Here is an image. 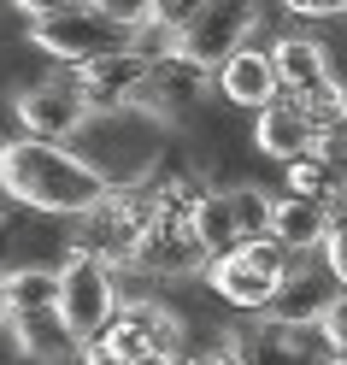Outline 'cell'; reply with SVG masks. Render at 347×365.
I'll list each match as a JSON object with an SVG mask.
<instances>
[{
    "label": "cell",
    "instance_id": "83f0119b",
    "mask_svg": "<svg viewBox=\"0 0 347 365\" xmlns=\"http://www.w3.org/2000/svg\"><path fill=\"white\" fill-rule=\"evenodd\" d=\"M323 365H347V354H330V359H323Z\"/></svg>",
    "mask_w": 347,
    "mask_h": 365
},
{
    "label": "cell",
    "instance_id": "f1b7e54d",
    "mask_svg": "<svg viewBox=\"0 0 347 365\" xmlns=\"http://www.w3.org/2000/svg\"><path fill=\"white\" fill-rule=\"evenodd\" d=\"M0 324H6V294H0Z\"/></svg>",
    "mask_w": 347,
    "mask_h": 365
},
{
    "label": "cell",
    "instance_id": "7a4b0ae2",
    "mask_svg": "<svg viewBox=\"0 0 347 365\" xmlns=\"http://www.w3.org/2000/svg\"><path fill=\"white\" fill-rule=\"evenodd\" d=\"M30 30L24 41L36 53L59 59L65 71H83L95 59L130 53V24L142 6H100V0H65V6H24Z\"/></svg>",
    "mask_w": 347,
    "mask_h": 365
},
{
    "label": "cell",
    "instance_id": "44dd1931",
    "mask_svg": "<svg viewBox=\"0 0 347 365\" xmlns=\"http://www.w3.org/2000/svg\"><path fill=\"white\" fill-rule=\"evenodd\" d=\"M229 200V224H236V242H265L271 236V207H276V195L259 189V182H236V189H224Z\"/></svg>",
    "mask_w": 347,
    "mask_h": 365
},
{
    "label": "cell",
    "instance_id": "52a82bcc",
    "mask_svg": "<svg viewBox=\"0 0 347 365\" xmlns=\"http://www.w3.org/2000/svg\"><path fill=\"white\" fill-rule=\"evenodd\" d=\"M259 6H242V0H206L182 18L177 30V59L200 65V71H218L224 59H236L242 48H253V30H259Z\"/></svg>",
    "mask_w": 347,
    "mask_h": 365
},
{
    "label": "cell",
    "instance_id": "3957f363",
    "mask_svg": "<svg viewBox=\"0 0 347 365\" xmlns=\"http://www.w3.org/2000/svg\"><path fill=\"white\" fill-rule=\"evenodd\" d=\"M165 135H171V124L147 118V112H106V118L83 124L71 153L106 182V189H135V182H147L159 171Z\"/></svg>",
    "mask_w": 347,
    "mask_h": 365
},
{
    "label": "cell",
    "instance_id": "ac0fdd59",
    "mask_svg": "<svg viewBox=\"0 0 347 365\" xmlns=\"http://www.w3.org/2000/svg\"><path fill=\"white\" fill-rule=\"evenodd\" d=\"M12 336H18V348H24L36 365H71L83 354V341L71 336V324L48 307V312H24V318H6Z\"/></svg>",
    "mask_w": 347,
    "mask_h": 365
},
{
    "label": "cell",
    "instance_id": "7402d4cb",
    "mask_svg": "<svg viewBox=\"0 0 347 365\" xmlns=\"http://www.w3.org/2000/svg\"><path fill=\"white\" fill-rule=\"evenodd\" d=\"M312 165L330 177V189L347 200V124L341 130H323L318 142H312Z\"/></svg>",
    "mask_w": 347,
    "mask_h": 365
},
{
    "label": "cell",
    "instance_id": "484cf974",
    "mask_svg": "<svg viewBox=\"0 0 347 365\" xmlns=\"http://www.w3.org/2000/svg\"><path fill=\"white\" fill-rule=\"evenodd\" d=\"M177 365H236L224 348H206V354H177Z\"/></svg>",
    "mask_w": 347,
    "mask_h": 365
},
{
    "label": "cell",
    "instance_id": "5bb4252c",
    "mask_svg": "<svg viewBox=\"0 0 347 365\" xmlns=\"http://www.w3.org/2000/svg\"><path fill=\"white\" fill-rule=\"evenodd\" d=\"M265 53H271L276 95H283V101H306L312 88H323V83L336 77V65H330V41H318V36H276Z\"/></svg>",
    "mask_w": 347,
    "mask_h": 365
},
{
    "label": "cell",
    "instance_id": "8fae6325",
    "mask_svg": "<svg viewBox=\"0 0 347 365\" xmlns=\"http://www.w3.org/2000/svg\"><path fill=\"white\" fill-rule=\"evenodd\" d=\"M124 271H142V277H200L206 254L200 242L189 236V218H171V212H153V224L142 230L135 254Z\"/></svg>",
    "mask_w": 347,
    "mask_h": 365
},
{
    "label": "cell",
    "instance_id": "9a60e30c",
    "mask_svg": "<svg viewBox=\"0 0 347 365\" xmlns=\"http://www.w3.org/2000/svg\"><path fill=\"white\" fill-rule=\"evenodd\" d=\"M318 142V130L306 124V112H300L294 101L276 95L265 112H253V148H259L265 159H276V165H294V159H306Z\"/></svg>",
    "mask_w": 347,
    "mask_h": 365
},
{
    "label": "cell",
    "instance_id": "6da1fadb",
    "mask_svg": "<svg viewBox=\"0 0 347 365\" xmlns=\"http://www.w3.org/2000/svg\"><path fill=\"white\" fill-rule=\"evenodd\" d=\"M0 195L30 212H48V218H83L106 195V182L71 148L12 135V142H0Z\"/></svg>",
    "mask_w": 347,
    "mask_h": 365
},
{
    "label": "cell",
    "instance_id": "cb8c5ba5",
    "mask_svg": "<svg viewBox=\"0 0 347 365\" xmlns=\"http://www.w3.org/2000/svg\"><path fill=\"white\" fill-rule=\"evenodd\" d=\"M318 341H323L330 354H347V289L336 294V307L323 312V324H318Z\"/></svg>",
    "mask_w": 347,
    "mask_h": 365
},
{
    "label": "cell",
    "instance_id": "9c48e42d",
    "mask_svg": "<svg viewBox=\"0 0 347 365\" xmlns=\"http://www.w3.org/2000/svg\"><path fill=\"white\" fill-rule=\"evenodd\" d=\"M12 118H18V135H30V142H53V148H71L83 124H88V106L77 95L71 71L59 77H41V83H24L12 95Z\"/></svg>",
    "mask_w": 347,
    "mask_h": 365
},
{
    "label": "cell",
    "instance_id": "30bf717a",
    "mask_svg": "<svg viewBox=\"0 0 347 365\" xmlns=\"http://www.w3.org/2000/svg\"><path fill=\"white\" fill-rule=\"evenodd\" d=\"M77 95L88 106V118H106V112H147L153 118V65L135 59V53H112L71 71Z\"/></svg>",
    "mask_w": 347,
    "mask_h": 365
},
{
    "label": "cell",
    "instance_id": "ffe728a7",
    "mask_svg": "<svg viewBox=\"0 0 347 365\" xmlns=\"http://www.w3.org/2000/svg\"><path fill=\"white\" fill-rule=\"evenodd\" d=\"M189 236L200 242V254L206 259H224V254H236V224H229V200H224V189H206L200 200H195V212H189Z\"/></svg>",
    "mask_w": 347,
    "mask_h": 365
},
{
    "label": "cell",
    "instance_id": "4fadbf2b",
    "mask_svg": "<svg viewBox=\"0 0 347 365\" xmlns=\"http://www.w3.org/2000/svg\"><path fill=\"white\" fill-rule=\"evenodd\" d=\"M224 354L236 365H323L330 348L318 341V330H283V324H247L224 341Z\"/></svg>",
    "mask_w": 347,
    "mask_h": 365
},
{
    "label": "cell",
    "instance_id": "7c38bea8",
    "mask_svg": "<svg viewBox=\"0 0 347 365\" xmlns=\"http://www.w3.org/2000/svg\"><path fill=\"white\" fill-rule=\"evenodd\" d=\"M336 277L323 265H312V259H294V271L283 283H276V294H271V307H265V324H283V330H318L323 324V312L336 307Z\"/></svg>",
    "mask_w": 347,
    "mask_h": 365
},
{
    "label": "cell",
    "instance_id": "2e32d148",
    "mask_svg": "<svg viewBox=\"0 0 347 365\" xmlns=\"http://www.w3.org/2000/svg\"><path fill=\"white\" fill-rule=\"evenodd\" d=\"M212 95H224L229 106L242 112H265L276 101V71H271V53L265 48H242L236 59H224L212 71Z\"/></svg>",
    "mask_w": 347,
    "mask_h": 365
},
{
    "label": "cell",
    "instance_id": "d6986e66",
    "mask_svg": "<svg viewBox=\"0 0 347 365\" xmlns=\"http://www.w3.org/2000/svg\"><path fill=\"white\" fill-rule=\"evenodd\" d=\"M0 294H6V318H24V312H48L59 301V271L53 265H12L0 271Z\"/></svg>",
    "mask_w": 347,
    "mask_h": 365
},
{
    "label": "cell",
    "instance_id": "8992f818",
    "mask_svg": "<svg viewBox=\"0 0 347 365\" xmlns=\"http://www.w3.org/2000/svg\"><path fill=\"white\" fill-rule=\"evenodd\" d=\"M289 271H294V259L265 236V242H247V247H236V254H224V259H206L200 277H206V289H212L224 307L265 312L271 294H276V283H283Z\"/></svg>",
    "mask_w": 347,
    "mask_h": 365
},
{
    "label": "cell",
    "instance_id": "d4e9b609",
    "mask_svg": "<svg viewBox=\"0 0 347 365\" xmlns=\"http://www.w3.org/2000/svg\"><path fill=\"white\" fill-rule=\"evenodd\" d=\"M294 18H347V0H289Z\"/></svg>",
    "mask_w": 347,
    "mask_h": 365
},
{
    "label": "cell",
    "instance_id": "e0dca14e",
    "mask_svg": "<svg viewBox=\"0 0 347 365\" xmlns=\"http://www.w3.org/2000/svg\"><path fill=\"white\" fill-rule=\"evenodd\" d=\"M323 230H330V207L276 195V207H271V242L283 247L289 259H312L318 247H323Z\"/></svg>",
    "mask_w": 347,
    "mask_h": 365
},
{
    "label": "cell",
    "instance_id": "4316f807",
    "mask_svg": "<svg viewBox=\"0 0 347 365\" xmlns=\"http://www.w3.org/2000/svg\"><path fill=\"white\" fill-rule=\"evenodd\" d=\"M130 365H177V354H142V359H130Z\"/></svg>",
    "mask_w": 347,
    "mask_h": 365
},
{
    "label": "cell",
    "instance_id": "ba28073f",
    "mask_svg": "<svg viewBox=\"0 0 347 365\" xmlns=\"http://www.w3.org/2000/svg\"><path fill=\"white\" fill-rule=\"evenodd\" d=\"M59 271V301H53V312L71 324V336L77 341H95L106 324H112V312H118V271L112 265H100V259H88V254H65V265H53Z\"/></svg>",
    "mask_w": 347,
    "mask_h": 365
},
{
    "label": "cell",
    "instance_id": "603a6c76",
    "mask_svg": "<svg viewBox=\"0 0 347 365\" xmlns=\"http://www.w3.org/2000/svg\"><path fill=\"white\" fill-rule=\"evenodd\" d=\"M323 271L336 277V289H347V200L330 207V230H323Z\"/></svg>",
    "mask_w": 347,
    "mask_h": 365
},
{
    "label": "cell",
    "instance_id": "277c9868",
    "mask_svg": "<svg viewBox=\"0 0 347 365\" xmlns=\"http://www.w3.org/2000/svg\"><path fill=\"white\" fill-rule=\"evenodd\" d=\"M153 182H135V189H106L95 207H88L77 218V236H71V254H88L100 265H130L135 242H142V230L153 224Z\"/></svg>",
    "mask_w": 347,
    "mask_h": 365
},
{
    "label": "cell",
    "instance_id": "5b68a950",
    "mask_svg": "<svg viewBox=\"0 0 347 365\" xmlns=\"http://www.w3.org/2000/svg\"><path fill=\"white\" fill-rule=\"evenodd\" d=\"M182 341V318L165 307V301H147V294H135V301H118L112 312V324L83 341V365H130L142 354H177Z\"/></svg>",
    "mask_w": 347,
    "mask_h": 365
}]
</instances>
